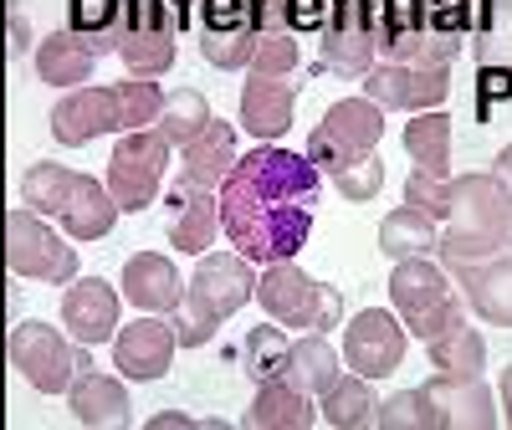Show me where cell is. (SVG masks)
Listing matches in <instances>:
<instances>
[{"mask_svg": "<svg viewBox=\"0 0 512 430\" xmlns=\"http://www.w3.org/2000/svg\"><path fill=\"white\" fill-rule=\"evenodd\" d=\"M318 175L323 169L308 154L277 144H256L236 159L221 195V231L251 262H292L308 246L318 221Z\"/></svg>", "mask_w": 512, "mask_h": 430, "instance_id": "6da1fadb", "label": "cell"}, {"mask_svg": "<svg viewBox=\"0 0 512 430\" xmlns=\"http://www.w3.org/2000/svg\"><path fill=\"white\" fill-rule=\"evenodd\" d=\"M512 241V195L497 175H451L446 221H441V262H482Z\"/></svg>", "mask_w": 512, "mask_h": 430, "instance_id": "7a4b0ae2", "label": "cell"}, {"mask_svg": "<svg viewBox=\"0 0 512 430\" xmlns=\"http://www.w3.org/2000/svg\"><path fill=\"white\" fill-rule=\"evenodd\" d=\"M256 277L251 256L241 251H205L195 262V277L185 282V303L169 318L180 333V349H200V343L216 338V328L226 318H236L246 303H256Z\"/></svg>", "mask_w": 512, "mask_h": 430, "instance_id": "3957f363", "label": "cell"}, {"mask_svg": "<svg viewBox=\"0 0 512 430\" xmlns=\"http://www.w3.org/2000/svg\"><path fill=\"white\" fill-rule=\"evenodd\" d=\"M21 200L41 210L47 221H57L72 241H103L118 221V200L108 185H98L93 175H77L67 164H52V159H36L21 175Z\"/></svg>", "mask_w": 512, "mask_h": 430, "instance_id": "277c9868", "label": "cell"}, {"mask_svg": "<svg viewBox=\"0 0 512 430\" xmlns=\"http://www.w3.org/2000/svg\"><path fill=\"white\" fill-rule=\"evenodd\" d=\"M390 303L400 308V323L420 343H431L436 333H446L451 323L466 318V297H461L456 277L446 272V262H436V256H405V262H395Z\"/></svg>", "mask_w": 512, "mask_h": 430, "instance_id": "5b68a950", "label": "cell"}, {"mask_svg": "<svg viewBox=\"0 0 512 430\" xmlns=\"http://www.w3.org/2000/svg\"><path fill=\"white\" fill-rule=\"evenodd\" d=\"M256 303L262 313L282 328H297V333H328L344 323V292L308 277L297 262H272L256 282Z\"/></svg>", "mask_w": 512, "mask_h": 430, "instance_id": "8992f818", "label": "cell"}, {"mask_svg": "<svg viewBox=\"0 0 512 430\" xmlns=\"http://www.w3.org/2000/svg\"><path fill=\"white\" fill-rule=\"evenodd\" d=\"M11 364H16V374L31 384V390L67 395L72 379L88 369L93 359H88V343L67 338L62 328L41 323V318H26V323L11 328Z\"/></svg>", "mask_w": 512, "mask_h": 430, "instance_id": "52a82bcc", "label": "cell"}, {"mask_svg": "<svg viewBox=\"0 0 512 430\" xmlns=\"http://www.w3.org/2000/svg\"><path fill=\"white\" fill-rule=\"evenodd\" d=\"M379 139H384V108L374 98H344V103H333L323 113V123L308 134V159L328 180H338L344 169L369 159Z\"/></svg>", "mask_w": 512, "mask_h": 430, "instance_id": "ba28073f", "label": "cell"}, {"mask_svg": "<svg viewBox=\"0 0 512 430\" xmlns=\"http://www.w3.org/2000/svg\"><path fill=\"white\" fill-rule=\"evenodd\" d=\"M374 62H379V6L374 0H333L318 31V67L354 82Z\"/></svg>", "mask_w": 512, "mask_h": 430, "instance_id": "9c48e42d", "label": "cell"}, {"mask_svg": "<svg viewBox=\"0 0 512 430\" xmlns=\"http://www.w3.org/2000/svg\"><path fill=\"white\" fill-rule=\"evenodd\" d=\"M379 6V57L410 67H451L466 41L431 26L420 0H374Z\"/></svg>", "mask_w": 512, "mask_h": 430, "instance_id": "30bf717a", "label": "cell"}, {"mask_svg": "<svg viewBox=\"0 0 512 430\" xmlns=\"http://www.w3.org/2000/svg\"><path fill=\"white\" fill-rule=\"evenodd\" d=\"M6 262L16 277H36V282H77V246H67L47 215L31 210V205H16L6 215Z\"/></svg>", "mask_w": 512, "mask_h": 430, "instance_id": "8fae6325", "label": "cell"}, {"mask_svg": "<svg viewBox=\"0 0 512 430\" xmlns=\"http://www.w3.org/2000/svg\"><path fill=\"white\" fill-rule=\"evenodd\" d=\"M169 144L159 128H139V134H123L118 144H113V159H108V190H113V200H118V210H128V215H139V210H149L154 205V195H159V185H164V169H169Z\"/></svg>", "mask_w": 512, "mask_h": 430, "instance_id": "7c38bea8", "label": "cell"}, {"mask_svg": "<svg viewBox=\"0 0 512 430\" xmlns=\"http://www.w3.org/2000/svg\"><path fill=\"white\" fill-rule=\"evenodd\" d=\"M477 57V118L487 123L497 108L512 103V0H492L487 21L472 31Z\"/></svg>", "mask_w": 512, "mask_h": 430, "instance_id": "4fadbf2b", "label": "cell"}, {"mask_svg": "<svg viewBox=\"0 0 512 430\" xmlns=\"http://www.w3.org/2000/svg\"><path fill=\"white\" fill-rule=\"evenodd\" d=\"M364 98H374L379 108H400V113L446 108V98H451V67L374 62V67L364 72Z\"/></svg>", "mask_w": 512, "mask_h": 430, "instance_id": "5bb4252c", "label": "cell"}, {"mask_svg": "<svg viewBox=\"0 0 512 430\" xmlns=\"http://www.w3.org/2000/svg\"><path fill=\"white\" fill-rule=\"evenodd\" d=\"M410 354V328L384 313V308H364L349 328H344V359L364 374V379H390Z\"/></svg>", "mask_w": 512, "mask_h": 430, "instance_id": "9a60e30c", "label": "cell"}, {"mask_svg": "<svg viewBox=\"0 0 512 430\" xmlns=\"http://www.w3.org/2000/svg\"><path fill=\"white\" fill-rule=\"evenodd\" d=\"M446 272L456 277L466 308H472L482 323L512 328V241L497 246L492 256H482V262H456Z\"/></svg>", "mask_w": 512, "mask_h": 430, "instance_id": "2e32d148", "label": "cell"}, {"mask_svg": "<svg viewBox=\"0 0 512 430\" xmlns=\"http://www.w3.org/2000/svg\"><path fill=\"white\" fill-rule=\"evenodd\" d=\"M175 349H180L175 323H164L159 313H144L139 323L118 328V338H113V364H118L123 379L154 384V379L169 374V364H175Z\"/></svg>", "mask_w": 512, "mask_h": 430, "instance_id": "e0dca14e", "label": "cell"}, {"mask_svg": "<svg viewBox=\"0 0 512 430\" xmlns=\"http://www.w3.org/2000/svg\"><path fill=\"white\" fill-rule=\"evenodd\" d=\"M103 134H123V113H118V93L113 88H67L52 103V139L57 144H93Z\"/></svg>", "mask_w": 512, "mask_h": 430, "instance_id": "ac0fdd59", "label": "cell"}, {"mask_svg": "<svg viewBox=\"0 0 512 430\" xmlns=\"http://www.w3.org/2000/svg\"><path fill=\"white\" fill-rule=\"evenodd\" d=\"M216 231H221V195H210L200 185H180L164 195V236L175 251L185 256H205L216 246Z\"/></svg>", "mask_w": 512, "mask_h": 430, "instance_id": "d6986e66", "label": "cell"}, {"mask_svg": "<svg viewBox=\"0 0 512 430\" xmlns=\"http://www.w3.org/2000/svg\"><path fill=\"white\" fill-rule=\"evenodd\" d=\"M118 313H123V297L113 292L108 277H77L62 292V323L72 328L77 343H88V349L118 338V328H123Z\"/></svg>", "mask_w": 512, "mask_h": 430, "instance_id": "ffe728a7", "label": "cell"}, {"mask_svg": "<svg viewBox=\"0 0 512 430\" xmlns=\"http://www.w3.org/2000/svg\"><path fill=\"white\" fill-rule=\"evenodd\" d=\"M123 297L134 303L139 313H159V318H175L185 303V277L175 272V262L159 251H139L123 262Z\"/></svg>", "mask_w": 512, "mask_h": 430, "instance_id": "44dd1931", "label": "cell"}, {"mask_svg": "<svg viewBox=\"0 0 512 430\" xmlns=\"http://www.w3.org/2000/svg\"><path fill=\"white\" fill-rule=\"evenodd\" d=\"M292 108H297V82L287 77H262V72H246V88H241V128L251 139H282L292 128Z\"/></svg>", "mask_w": 512, "mask_h": 430, "instance_id": "7402d4cb", "label": "cell"}, {"mask_svg": "<svg viewBox=\"0 0 512 430\" xmlns=\"http://www.w3.org/2000/svg\"><path fill=\"white\" fill-rule=\"evenodd\" d=\"M67 410L77 425H88V430H123V425H134V405H128V390L103 374V369H82L72 379V390H67Z\"/></svg>", "mask_w": 512, "mask_h": 430, "instance_id": "603a6c76", "label": "cell"}, {"mask_svg": "<svg viewBox=\"0 0 512 430\" xmlns=\"http://www.w3.org/2000/svg\"><path fill=\"white\" fill-rule=\"evenodd\" d=\"M436 410H441V430H492L502 420V410L492 405V390L482 384V374L456 379V374H431L425 379Z\"/></svg>", "mask_w": 512, "mask_h": 430, "instance_id": "cb8c5ba5", "label": "cell"}, {"mask_svg": "<svg viewBox=\"0 0 512 430\" xmlns=\"http://www.w3.org/2000/svg\"><path fill=\"white\" fill-rule=\"evenodd\" d=\"M236 123L226 118H210L205 134L195 144H185V159H180V185H200V190H221L226 175L236 169Z\"/></svg>", "mask_w": 512, "mask_h": 430, "instance_id": "d4e9b609", "label": "cell"}, {"mask_svg": "<svg viewBox=\"0 0 512 430\" xmlns=\"http://www.w3.org/2000/svg\"><path fill=\"white\" fill-rule=\"evenodd\" d=\"M318 415L323 410H313V395H303L292 379H267V384H256L246 425L251 430H308L318 425Z\"/></svg>", "mask_w": 512, "mask_h": 430, "instance_id": "484cf974", "label": "cell"}, {"mask_svg": "<svg viewBox=\"0 0 512 430\" xmlns=\"http://www.w3.org/2000/svg\"><path fill=\"white\" fill-rule=\"evenodd\" d=\"M93 67H98V52L82 36H72L67 26L41 36V47H36V77L41 82H52V88H82V82H93Z\"/></svg>", "mask_w": 512, "mask_h": 430, "instance_id": "4316f807", "label": "cell"}, {"mask_svg": "<svg viewBox=\"0 0 512 430\" xmlns=\"http://www.w3.org/2000/svg\"><path fill=\"white\" fill-rule=\"evenodd\" d=\"M405 154L415 164V175H431V180H451V118L446 108H425L405 123Z\"/></svg>", "mask_w": 512, "mask_h": 430, "instance_id": "83f0119b", "label": "cell"}, {"mask_svg": "<svg viewBox=\"0 0 512 430\" xmlns=\"http://www.w3.org/2000/svg\"><path fill=\"white\" fill-rule=\"evenodd\" d=\"M134 0H67V31L82 36L98 57H113Z\"/></svg>", "mask_w": 512, "mask_h": 430, "instance_id": "f1b7e54d", "label": "cell"}, {"mask_svg": "<svg viewBox=\"0 0 512 430\" xmlns=\"http://www.w3.org/2000/svg\"><path fill=\"white\" fill-rule=\"evenodd\" d=\"M379 251L390 262H405V256H436L441 251V221H431L425 210L400 205L379 221Z\"/></svg>", "mask_w": 512, "mask_h": 430, "instance_id": "f546056e", "label": "cell"}, {"mask_svg": "<svg viewBox=\"0 0 512 430\" xmlns=\"http://www.w3.org/2000/svg\"><path fill=\"white\" fill-rule=\"evenodd\" d=\"M318 410H323V425H333V430H364V425H374L379 400L369 390V379L354 369V374H338L318 395Z\"/></svg>", "mask_w": 512, "mask_h": 430, "instance_id": "4dcf8cb0", "label": "cell"}, {"mask_svg": "<svg viewBox=\"0 0 512 430\" xmlns=\"http://www.w3.org/2000/svg\"><path fill=\"white\" fill-rule=\"evenodd\" d=\"M425 354H431V369L436 374H456V379H472V374H482V364H487V343H482V333L472 328V323H451L446 333H436L431 343H425Z\"/></svg>", "mask_w": 512, "mask_h": 430, "instance_id": "1f68e13d", "label": "cell"}, {"mask_svg": "<svg viewBox=\"0 0 512 430\" xmlns=\"http://www.w3.org/2000/svg\"><path fill=\"white\" fill-rule=\"evenodd\" d=\"M287 379L303 395H323L328 384L338 379V349H333L323 333H297L292 338V354H287Z\"/></svg>", "mask_w": 512, "mask_h": 430, "instance_id": "d6a6232c", "label": "cell"}, {"mask_svg": "<svg viewBox=\"0 0 512 430\" xmlns=\"http://www.w3.org/2000/svg\"><path fill=\"white\" fill-rule=\"evenodd\" d=\"M210 118H216V113H210L205 93H195V88H169L154 128H159V134L175 144V149H185V144H195V139L205 134V123H210Z\"/></svg>", "mask_w": 512, "mask_h": 430, "instance_id": "836d02e7", "label": "cell"}, {"mask_svg": "<svg viewBox=\"0 0 512 430\" xmlns=\"http://www.w3.org/2000/svg\"><path fill=\"white\" fill-rule=\"evenodd\" d=\"M287 354H292L287 328H282V323H262V328H251L246 343H241V369H246L256 384L287 379Z\"/></svg>", "mask_w": 512, "mask_h": 430, "instance_id": "e575fe53", "label": "cell"}, {"mask_svg": "<svg viewBox=\"0 0 512 430\" xmlns=\"http://www.w3.org/2000/svg\"><path fill=\"white\" fill-rule=\"evenodd\" d=\"M374 425H384V430H441V410H436L431 390L415 384V390H400L390 400H379Z\"/></svg>", "mask_w": 512, "mask_h": 430, "instance_id": "d590c367", "label": "cell"}, {"mask_svg": "<svg viewBox=\"0 0 512 430\" xmlns=\"http://www.w3.org/2000/svg\"><path fill=\"white\" fill-rule=\"evenodd\" d=\"M420 6H425V16H431L436 31H446L456 41H472V31L492 11V0H420Z\"/></svg>", "mask_w": 512, "mask_h": 430, "instance_id": "8d00e7d4", "label": "cell"}, {"mask_svg": "<svg viewBox=\"0 0 512 430\" xmlns=\"http://www.w3.org/2000/svg\"><path fill=\"white\" fill-rule=\"evenodd\" d=\"M297 36L292 31H267L262 36V47H256V57H251V72H262V77H287L292 67H297Z\"/></svg>", "mask_w": 512, "mask_h": 430, "instance_id": "74e56055", "label": "cell"}, {"mask_svg": "<svg viewBox=\"0 0 512 430\" xmlns=\"http://www.w3.org/2000/svg\"><path fill=\"white\" fill-rule=\"evenodd\" d=\"M333 185H338V195H344V200H359V205H364V200H374V195L384 190V164L369 154V159H359L354 169H344Z\"/></svg>", "mask_w": 512, "mask_h": 430, "instance_id": "f35d334b", "label": "cell"}, {"mask_svg": "<svg viewBox=\"0 0 512 430\" xmlns=\"http://www.w3.org/2000/svg\"><path fill=\"white\" fill-rule=\"evenodd\" d=\"M446 185H451V180L410 175V180H405V205L425 210V215H431V221H446Z\"/></svg>", "mask_w": 512, "mask_h": 430, "instance_id": "ab89813d", "label": "cell"}, {"mask_svg": "<svg viewBox=\"0 0 512 430\" xmlns=\"http://www.w3.org/2000/svg\"><path fill=\"white\" fill-rule=\"evenodd\" d=\"M11 57H21L26 52V21H21V0H11Z\"/></svg>", "mask_w": 512, "mask_h": 430, "instance_id": "60d3db41", "label": "cell"}, {"mask_svg": "<svg viewBox=\"0 0 512 430\" xmlns=\"http://www.w3.org/2000/svg\"><path fill=\"white\" fill-rule=\"evenodd\" d=\"M492 175H497V180L507 185V195H512V144H507V149L497 154V164H492Z\"/></svg>", "mask_w": 512, "mask_h": 430, "instance_id": "b9f144b4", "label": "cell"}, {"mask_svg": "<svg viewBox=\"0 0 512 430\" xmlns=\"http://www.w3.org/2000/svg\"><path fill=\"white\" fill-rule=\"evenodd\" d=\"M497 395H502V420L512 425V364L502 369V384H497Z\"/></svg>", "mask_w": 512, "mask_h": 430, "instance_id": "7bdbcfd3", "label": "cell"}, {"mask_svg": "<svg viewBox=\"0 0 512 430\" xmlns=\"http://www.w3.org/2000/svg\"><path fill=\"white\" fill-rule=\"evenodd\" d=\"M159 425H195V420H190V415H154L149 430H159Z\"/></svg>", "mask_w": 512, "mask_h": 430, "instance_id": "ee69618b", "label": "cell"}, {"mask_svg": "<svg viewBox=\"0 0 512 430\" xmlns=\"http://www.w3.org/2000/svg\"><path fill=\"white\" fill-rule=\"evenodd\" d=\"M195 16H200V0H195Z\"/></svg>", "mask_w": 512, "mask_h": 430, "instance_id": "f6af8a7d", "label": "cell"}]
</instances>
